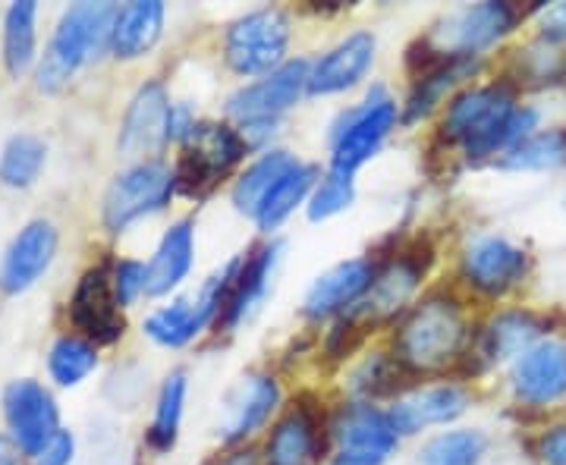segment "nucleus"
Returning <instances> with one entry per match:
<instances>
[{
	"label": "nucleus",
	"mask_w": 566,
	"mask_h": 465,
	"mask_svg": "<svg viewBox=\"0 0 566 465\" xmlns=\"http://www.w3.org/2000/svg\"><path fill=\"white\" fill-rule=\"evenodd\" d=\"M535 123L538 114L532 107H516L506 88L488 85L453 98L444 129L453 142L463 145L469 158H488L497 151L510 155L516 145L526 142Z\"/></svg>",
	"instance_id": "f257e3e1"
},
{
	"label": "nucleus",
	"mask_w": 566,
	"mask_h": 465,
	"mask_svg": "<svg viewBox=\"0 0 566 465\" xmlns=\"http://www.w3.org/2000/svg\"><path fill=\"white\" fill-rule=\"evenodd\" d=\"M117 13L120 7L111 0H102V3L82 0L63 13L57 32L51 35L39 61L35 76H39L41 92H61L85 63L102 57V51H107L114 39Z\"/></svg>",
	"instance_id": "f03ea898"
},
{
	"label": "nucleus",
	"mask_w": 566,
	"mask_h": 465,
	"mask_svg": "<svg viewBox=\"0 0 566 465\" xmlns=\"http://www.w3.org/2000/svg\"><path fill=\"white\" fill-rule=\"evenodd\" d=\"M465 346V324L457 303L424 299L412 308L397 334V359L412 371H441L460 359Z\"/></svg>",
	"instance_id": "7ed1b4c3"
},
{
	"label": "nucleus",
	"mask_w": 566,
	"mask_h": 465,
	"mask_svg": "<svg viewBox=\"0 0 566 465\" xmlns=\"http://www.w3.org/2000/svg\"><path fill=\"white\" fill-rule=\"evenodd\" d=\"M177 189V173H170L164 163L142 161L133 163L129 170H123L107 186L102 204L104 226L111 233H120L129 223L142 221L145 214L161 211L170 202Z\"/></svg>",
	"instance_id": "20e7f679"
},
{
	"label": "nucleus",
	"mask_w": 566,
	"mask_h": 465,
	"mask_svg": "<svg viewBox=\"0 0 566 465\" xmlns=\"http://www.w3.org/2000/svg\"><path fill=\"white\" fill-rule=\"evenodd\" d=\"M286 44H290V20L281 10L268 7L230 25L223 54L230 70L240 76H271L283 66Z\"/></svg>",
	"instance_id": "39448f33"
},
{
	"label": "nucleus",
	"mask_w": 566,
	"mask_h": 465,
	"mask_svg": "<svg viewBox=\"0 0 566 465\" xmlns=\"http://www.w3.org/2000/svg\"><path fill=\"white\" fill-rule=\"evenodd\" d=\"M243 155L245 139L237 129L218 123H199L196 133L186 139L177 186L186 195H205L214 182L243 161Z\"/></svg>",
	"instance_id": "423d86ee"
},
{
	"label": "nucleus",
	"mask_w": 566,
	"mask_h": 465,
	"mask_svg": "<svg viewBox=\"0 0 566 465\" xmlns=\"http://www.w3.org/2000/svg\"><path fill=\"white\" fill-rule=\"evenodd\" d=\"M237 271H240V262L227 264L221 274H214L196 296L167 305V308H158L145 321V334L161 346L189 344L199 330H205L211 324V318H218L223 311L227 296H230L233 281H237Z\"/></svg>",
	"instance_id": "0eeeda50"
},
{
	"label": "nucleus",
	"mask_w": 566,
	"mask_h": 465,
	"mask_svg": "<svg viewBox=\"0 0 566 465\" xmlns=\"http://www.w3.org/2000/svg\"><path fill=\"white\" fill-rule=\"evenodd\" d=\"M513 25H516L513 3L488 0V3H479V7H463V10L450 13L434 29L428 44L441 57H475L479 51H485L488 44L504 39Z\"/></svg>",
	"instance_id": "6e6552de"
},
{
	"label": "nucleus",
	"mask_w": 566,
	"mask_h": 465,
	"mask_svg": "<svg viewBox=\"0 0 566 465\" xmlns=\"http://www.w3.org/2000/svg\"><path fill=\"white\" fill-rule=\"evenodd\" d=\"M397 123V104L387 98L385 92H371L368 102L346 114L340 129L334 133V167L356 173L390 136Z\"/></svg>",
	"instance_id": "1a4fd4ad"
},
{
	"label": "nucleus",
	"mask_w": 566,
	"mask_h": 465,
	"mask_svg": "<svg viewBox=\"0 0 566 465\" xmlns=\"http://www.w3.org/2000/svg\"><path fill=\"white\" fill-rule=\"evenodd\" d=\"M308 70L312 66L305 61L283 63L271 76L240 88L227 104L230 117H237L243 126H271L283 110L300 102L303 92H308Z\"/></svg>",
	"instance_id": "9d476101"
},
{
	"label": "nucleus",
	"mask_w": 566,
	"mask_h": 465,
	"mask_svg": "<svg viewBox=\"0 0 566 465\" xmlns=\"http://www.w3.org/2000/svg\"><path fill=\"white\" fill-rule=\"evenodd\" d=\"M3 415L13 444L20 446V453L35 456L41 446L48 444L57 431H61V412L54 397L39 384V381H13L3 390Z\"/></svg>",
	"instance_id": "9b49d317"
},
{
	"label": "nucleus",
	"mask_w": 566,
	"mask_h": 465,
	"mask_svg": "<svg viewBox=\"0 0 566 465\" xmlns=\"http://www.w3.org/2000/svg\"><path fill=\"white\" fill-rule=\"evenodd\" d=\"M400 431L394 419L368 403L346 409L337 422V459L334 465H381L397 450Z\"/></svg>",
	"instance_id": "f8f14e48"
},
{
	"label": "nucleus",
	"mask_w": 566,
	"mask_h": 465,
	"mask_svg": "<svg viewBox=\"0 0 566 465\" xmlns=\"http://www.w3.org/2000/svg\"><path fill=\"white\" fill-rule=\"evenodd\" d=\"M70 318L88 344L107 346L117 344L123 337V330H126L123 305L114 296L111 271L104 264L82 274L80 286L73 293V303H70Z\"/></svg>",
	"instance_id": "ddd939ff"
},
{
	"label": "nucleus",
	"mask_w": 566,
	"mask_h": 465,
	"mask_svg": "<svg viewBox=\"0 0 566 465\" xmlns=\"http://www.w3.org/2000/svg\"><path fill=\"white\" fill-rule=\"evenodd\" d=\"M170 117H174V104L167 98V88L161 82H145L133 95L123 117L120 142H117L123 155L129 158L158 155L170 142Z\"/></svg>",
	"instance_id": "4468645a"
},
{
	"label": "nucleus",
	"mask_w": 566,
	"mask_h": 465,
	"mask_svg": "<svg viewBox=\"0 0 566 465\" xmlns=\"http://www.w3.org/2000/svg\"><path fill=\"white\" fill-rule=\"evenodd\" d=\"M57 255V230L54 223L32 221L20 230L0 262V289L7 296H20L41 281Z\"/></svg>",
	"instance_id": "2eb2a0df"
},
{
	"label": "nucleus",
	"mask_w": 566,
	"mask_h": 465,
	"mask_svg": "<svg viewBox=\"0 0 566 465\" xmlns=\"http://www.w3.org/2000/svg\"><path fill=\"white\" fill-rule=\"evenodd\" d=\"M526 252L501 236H485L465 249V281L488 296H504L506 289H513L526 277Z\"/></svg>",
	"instance_id": "dca6fc26"
},
{
	"label": "nucleus",
	"mask_w": 566,
	"mask_h": 465,
	"mask_svg": "<svg viewBox=\"0 0 566 465\" xmlns=\"http://www.w3.org/2000/svg\"><path fill=\"white\" fill-rule=\"evenodd\" d=\"M516 397L532 405H545L566 393V346L557 340L535 344L513 368Z\"/></svg>",
	"instance_id": "f3484780"
},
{
	"label": "nucleus",
	"mask_w": 566,
	"mask_h": 465,
	"mask_svg": "<svg viewBox=\"0 0 566 465\" xmlns=\"http://www.w3.org/2000/svg\"><path fill=\"white\" fill-rule=\"evenodd\" d=\"M371 61H375V39L368 32H356L308 70V92L312 95L346 92L371 70Z\"/></svg>",
	"instance_id": "a211bd4d"
},
{
	"label": "nucleus",
	"mask_w": 566,
	"mask_h": 465,
	"mask_svg": "<svg viewBox=\"0 0 566 465\" xmlns=\"http://www.w3.org/2000/svg\"><path fill=\"white\" fill-rule=\"evenodd\" d=\"M371 281H375V267L365 258H353V262L331 267L308 289L305 315L308 318H327V315H337V311H344L349 305H359Z\"/></svg>",
	"instance_id": "6ab92c4d"
},
{
	"label": "nucleus",
	"mask_w": 566,
	"mask_h": 465,
	"mask_svg": "<svg viewBox=\"0 0 566 465\" xmlns=\"http://www.w3.org/2000/svg\"><path fill=\"white\" fill-rule=\"evenodd\" d=\"M281 400V390H277V381L268 378V374H255V378H245L243 384L237 387L227 400V409H223V441H243L252 431L271 419L274 405Z\"/></svg>",
	"instance_id": "aec40b11"
},
{
	"label": "nucleus",
	"mask_w": 566,
	"mask_h": 465,
	"mask_svg": "<svg viewBox=\"0 0 566 465\" xmlns=\"http://www.w3.org/2000/svg\"><path fill=\"white\" fill-rule=\"evenodd\" d=\"M424 264L428 262H419L416 252L387 264L381 274H375L368 293L363 296L359 315H363V318H371V321H381V318L397 315V311L409 303V296L416 293L419 281H422Z\"/></svg>",
	"instance_id": "412c9836"
},
{
	"label": "nucleus",
	"mask_w": 566,
	"mask_h": 465,
	"mask_svg": "<svg viewBox=\"0 0 566 465\" xmlns=\"http://www.w3.org/2000/svg\"><path fill=\"white\" fill-rule=\"evenodd\" d=\"M465 405H469V397L460 387H431V390H422V393H412V397L400 400L394 405L390 419H394V427L400 434H416L422 427L447 425V422L460 419Z\"/></svg>",
	"instance_id": "4be33fe9"
},
{
	"label": "nucleus",
	"mask_w": 566,
	"mask_h": 465,
	"mask_svg": "<svg viewBox=\"0 0 566 465\" xmlns=\"http://www.w3.org/2000/svg\"><path fill=\"white\" fill-rule=\"evenodd\" d=\"M164 32V3L161 0H136L126 3L114 22V39L111 51L123 61H136L148 54Z\"/></svg>",
	"instance_id": "5701e85b"
},
{
	"label": "nucleus",
	"mask_w": 566,
	"mask_h": 465,
	"mask_svg": "<svg viewBox=\"0 0 566 465\" xmlns=\"http://www.w3.org/2000/svg\"><path fill=\"white\" fill-rule=\"evenodd\" d=\"M192 252H196L192 221L174 223V226L164 233L155 258L148 262L145 293H148V296H164V293H170V289L189 274V267H192Z\"/></svg>",
	"instance_id": "b1692460"
},
{
	"label": "nucleus",
	"mask_w": 566,
	"mask_h": 465,
	"mask_svg": "<svg viewBox=\"0 0 566 465\" xmlns=\"http://www.w3.org/2000/svg\"><path fill=\"white\" fill-rule=\"evenodd\" d=\"M274 262H277V249H259L252 258L240 262L233 289H230L227 305H223V311H221V321L227 330H233V327H237V324L243 321L245 315L252 311V305L262 299Z\"/></svg>",
	"instance_id": "393cba45"
},
{
	"label": "nucleus",
	"mask_w": 566,
	"mask_h": 465,
	"mask_svg": "<svg viewBox=\"0 0 566 465\" xmlns=\"http://www.w3.org/2000/svg\"><path fill=\"white\" fill-rule=\"evenodd\" d=\"M35 17L39 3L35 0H17L10 3L3 17V63L10 76H22L35 63Z\"/></svg>",
	"instance_id": "a878e982"
},
{
	"label": "nucleus",
	"mask_w": 566,
	"mask_h": 465,
	"mask_svg": "<svg viewBox=\"0 0 566 465\" xmlns=\"http://www.w3.org/2000/svg\"><path fill=\"white\" fill-rule=\"evenodd\" d=\"M296 163L300 161H296L290 151H268V155H262V158L252 163L243 177L237 180V186H233V202H237V208L255 218L259 208L264 204V199L271 195V189H274Z\"/></svg>",
	"instance_id": "bb28decb"
},
{
	"label": "nucleus",
	"mask_w": 566,
	"mask_h": 465,
	"mask_svg": "<svg viewBox=\"0 0 566 465\" xmlns=\"http://www.w3.org/2000/svg\"><path fill=\"white\" fill-rule=\"evenodd\" d=\"M315 177H318V170H315L312 163H296V167L271 189V195H268L262 208H259V214H255L259 226H262V230L281 226V223L308 199V192L315 189Z\"/></svg>",
	"instance_id": "cd10ccee"
},
{
	"label": "nucleus",
	"mask_w": 566,
	"mask_h": 465,
	"mask_svg": "<svg viewBox=\"0 0 566 465\" xmlns=\"http://www.w3.org/2000/svg\"><path fill=\"white\" fill-rule=\"evenodd\" d=\"M542 334V321L528 311H506L494 318L485 330L488 359H513L526 356Z\"/></svg>",
	"instance_id": "c85d7f7f"
},
{
	"label": "nucleus",
	"mask_w": 566,
	"mask_h": 465,
	"mask_svg": "<svg viewBox=\"0 0 566 465\" xmlns=\"http://www.w3.org/2000/svg\"><path fill=\"white\" fill-rule=\"evenodd\" d=\"M315 453V425L308 412H290L281 425L274 427L268 444V465H305Z\"/></svg>",
	"instance_id": "c756f323"
},
{
	"label": "nucleus",
	"mask_w": 566,
	"mask_h": 465,
	"mask_svg": "<svg viewBox=\"0 0 566 465\" xmlns=\"http://www.w3.org/2000/svg\"><path fill=\"white\" fill-rule=\"evenodd\" d=\"M469 73H475V57H447L434 70H428L419 76V85L409 98V110L406 120H419L422 114H428L434 104L447 95V88H453L457 82H463Z\"/></svg>",
	"instance_id": "7c9ffc66"
},
{
	"label": "nucleus",
	"mask_w": 566,
	"mask_h": 465,
	"mask_svg": "<svg viewBox=\"0 0 566 465\" xmlns=\"http://www.w3.org/2000/svg\"><path fill=\"white\" fill-rule=\"evenodd\" d=\"M48 148L35 136H13L0 151V182L10 189H25L39 180Z\"/></svg>",
	"instance_id": "2f4dec72"
},
{
	"label": "nucleus",
	"mask_w": 566,
	"mask_h": 465,
	"mask_svg": "<svg viewBox=\"0 0 566 465\" xmlns=\"http://www.w3.org/2000/svg\"><path fill=\"white\" fill-rule=\"evenodd\" d=\"M95 364H98L95 344H88L82 337H61L51 346V356H48V371L61 387L82 384L95 371Z\"/></svg>",
	"instance_id": "473e14b6"
},
{
	"label": "nucleus",
	"mask_w": 566,
	"mask_h": 465,
	"mask_svg": "<svg viewBox=\"0 0 566 465\" xmlns=\"http://www.w3.org/2000/svg\"><path fill=\"white\" fill-rule=\"evenodd\" d=\"M566 161V133L551 129V133H532L526 142H520L510 155H504L501 167L506 170H547Z\"/></svg>",
	"instance_id": "72a5a7b5"
},
{
	"label": "nucleus",
	"mask_w": 566,
	"mask_h": 465,
	"mask_svg": "<svg viewBox=\"0 0 566 465\" xmlns=\"http://www.w3.org/2000/svg\"><path fill=\"white\" fill-rule=\"evenodd\" d=\"M182 403H186V378L182 374H170L161 387L158 409H155V422H151V431H148V444L155 446L158 453H164V450H170V446L177 444Z\"/></svg>",
	"instance_id": "f704fd0d"
},
{
	"label": "nucleus",
	"mask_w": 566,
	"mask_h": 465,
	"mask_svg": "<svg viewBox=\"0 0 566 465\" xmlns=\"http://www.w3.org/2000/svg\"><path fill=\"white\" fill-rule=\"evenodd\" d=\"M485 453V437L479 431H447L422 446V465H475Z\"/></svg>",
	"instance_id": "c9c22d12"
},
{
	"label": "nucleus",
	"mask_w": 566,
	"mask_h": 465,
	"mask_svg": "<svg viewBox=\"0 0 566 465\" xmlns=\"http://www.w3.org/2000/svg\"><path fill=\"white\" fill-rule=\"evenodd\" d=\"M353 199H356V182H353V173L331 167V173H327V177L315 186V192H312L308 218H312V221H327V218H334V214L346 211V208L353 204Z\"/></svg>",
	"instance_id": "e433bc0d"
},
{
	"label": "nucleus",
	"mask_w": 566,
	"mask_h": 465,
	"mask_svg": "<svg viewBox=\"0 0 566 465\" xmlns=\"http://www.w3.org/2000/svg\"><path fill=\"white\" fill-rule=\"evenodd\" d=\"M145 281H148V267L142 262H117L111 271V284H114V296L117 303L129 305L145 293Z\"/></svg>",
	"instance_id": "4c0bfd02"
},
{
	"label": "nucleus",
	"mask_w": 566,
	"mask_h": 465,
	"mask_svg": "<svg viewBox=\"0 0 566 465\" xmlns=\"http://www.w3.org/2000/svg\"><path fill=\"white\" fill-rule=\"evenodd\" d=\"M73 453H76L73 434H70V431H57V434L32 456V465H70L73 463Z\"/></svg>",
	"instance_id": "58836bf2"
},
{
	"label": "nucleus",
	"mask_w": 566,
	"mask_h": 465,
	"mask_svg": "<svg viewBox=\"0 0 566 465\" xmlns=\"http://www.w3.org/2000/svg\"><path fill=\"white\" fill-rule=\"evenodd\" d=\"M390 378H394V364L375 359V362L363 364V371L356 374V387L365 390V393H381V390H390V387H394Z\"/></svg>",
	"instance_id": "ea45409f"
},
{
	"label": "nucleus",
	"mask_w": 566,
	"mask_h": 465,
	"mask_svg": "<svg viewBox=\"0 0 566 465\" xmlns=\"http://www.w3.org/2000/svg\"><path fill=\"white\" fill-rule=\"evenodd\" d=\"M538 453L547 465H566V427H554L547 431L538 444Z\"/></svg>",
	"instance_id": "a19ab883"
},
{
	"label": "nucleus",
	"mask_w": 566,
	"mask_h": 465,
	"mask_svg": "<svg viewBox=\"0 0 566 465\" xmlns=\"http://www.w3.org/2000/svg\"><path fill=\"white\" fill-rule=\"evenodd\" d=\"M542 35L547 41H564L566 39V0L554 3L542 13Z\"/></svg>",
	"instance_id": "79ce46f5"
},
{
	"label": "nucleus",
	"mask_w": 566,
	"mask_h": 465,
	"mask_svg": "<svg viewBox=\"0 0 566 465\" xmlns=\"http://www.w3.org/2000/svg\"><path fill=\"white\" fill-rule=\"evenodd\" d=\"M0 465H20V446L13 444V437L0 434Z\"/></svg>",
	"instance_id": "37998d69"
},
{
	"label": "nucleus",
	"mask_w": 566,
	"mask_h": 465,
	"mask_svg": "<svg viewBox=\"0 0 566 465\" xmlns=\"http://www.w3.org/2000/svg\"><path fill=\"white\" fill-rule=\"evenodd\" d=\"M214 465H259V456L252 453V450H237V453H230V456H223Z\"/></svg>",
	"instance_id": "c03bdc74"
}]
</instances>
